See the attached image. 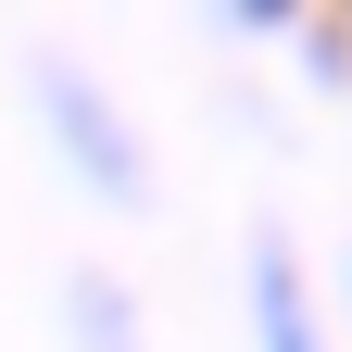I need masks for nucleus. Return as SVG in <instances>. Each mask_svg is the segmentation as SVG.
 Masks as SVG:
<instances>
[{
  "label": "nucleus",
  "instance_id": "obj_3",
  "mask_svg": "<svg viewBox=\"0 0 352 352\" xmlns=\"http://www.w3.org/2000/svg\"><path fill=\"white\" fill-rule=\"evenodd\" d=\"M63 352H164V327L113 264H76L63 277Z\"/></svg>",
  "mask_w": 352,
  "mask_h": 352
},
{
  "label": "nucleus",
  "instance_id": "obj_1",
  "mask_svg": "<svg viewBox=\"0 0 352 352\" xmlns=\"http://www.w3.org/2000/svg\"><path fill=\"white\" fill-rule=\"evenodd\" d=\"M25 126H38V151H51V176L88 201V214H139L164 201V151H151V126L126 113V88L88 63V51H63V38H38L25 51Z\"/></svg>",
  "mask_w": 352,
  "mask_h": 352
},
{
  "label": "nucleus",
  "instance_id": "obj_2",
  "mask_svg": "<svg viewBox=\"0 0 352 352\" xmlns=\"http://www.w3.org/2000/svg\"><path fill=\"white\" fill-rule=\"evenodd\" d=\"M239 340L252 352H340L327 264L289 239V214H252V227H239Z\"/></svg>",
  "mask_w": 352,
  "mask_h": 352
},
{
  "label": "nucleus",
  "instance_id": "obj_4",
  "mask_svg": "<svg viewBox=\"0 0 352 352\" xmlns=\"http://www.w3.org/2000/svg\"><path fill=\"white\" fill-rule=\"evenodd\" d=\"M327 315H340V352H352V239H340V264H327Z\"/></svg>",
  "mask_w": 352,
  "mask_h": 352
}]
</instances>
